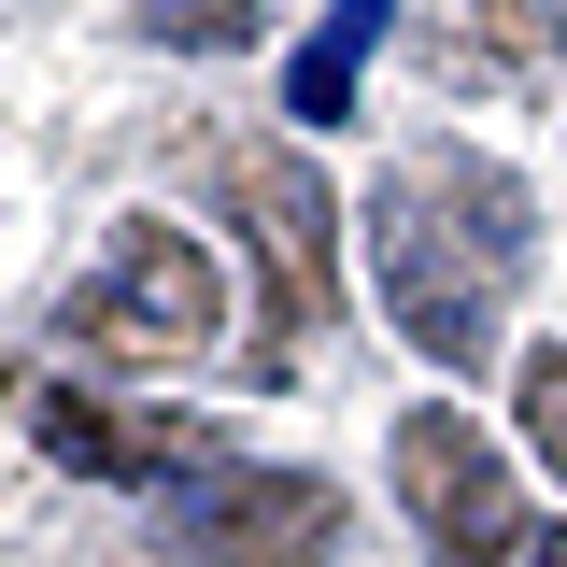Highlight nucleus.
I'll use <instances>...</instances> for the list:
<instances>
[{
  "instance_id": "obj_1",
  "label": "nucleus",
  "mask_w": 567,
  "mask_h": 567,
  "mask_svg": "<svg viewBox=\"0 0 567 567\" xmlns=\"http://www.w3.org/2000/svg\"><path fill=\"white\" fill-rule=\"evenodd\" d=\"M369 270H383V312H398V341L425 369H483L496 327H511V298L539 270V199L468 156V142H412L383 185H369Z\"/></svg>"
},
{
  "instance_id": "obj_2",
  "label": "nucleus",
  "mask_w": 567,
  "mask_h": 567,
  "mask_svg": "<svg viewBox=\"0 0 567 567\" xmlns=\"http://www.w3.org/2000/svg\"><path fill=\"white\" fill-rule=\"evenodd\" d=\"M199 171L241 227V256H256V383H284L341 312V199L298 142H199Z\"/></svg>"
},
{
  "instance_id": "obj_3",
  "label": "nucleus",
  "mask_w": 567,
  "mask_h": 567,
  "mask_svg": "<svg viewBox=\"0 0 567 567\" xmlns=\"http://www.w3.org/2000/svg\"><path fill=\"white\" fill-rule=\"evenodd\" d=\"M227 327V270H213L185 227H114V256L58 298V341H85L100 369H156V354H213Z\"/></svg>"
},
{
  "instance_id": "obj_4",
  "label": "nucleus",
  "mask_w": 567,
  "mask_h": 567,
  "mask_svg": "<svg viewBox=\"0 0 567 567\" xmlns=\"http://www.w3.org/2000/svg\"><path fill=\"white\" fill-rule=\"evenodd\" d=\"M383 454H398V511H412L425 567H511V554H539V539H525V496H511V454H496L454 398L398 412Z\"/></svg>"
},
{
  "instance_id": "obj_5",
  "label": "nucleus",
  "mask_w": 567,
  "mask_h": 567,
  "mask_svg": "<svg viewBox=\"0 0 567 567\" xmlns=\"http://www.w3.org/2000/svg\"><path fill=\"white\" fill-rule=\"evenodd\" d=\"M354 511L327 468H213L199 496H171V554L185 567H341Z\"/></svg>"
},
{
  "instance_id": "obj_6",
  "label": "nucleus",
  "mask_w": 567,
  "mask_h": 567,
  "mask_svg": "<svg viewBox=\"0 0 567 567\" xmlns=\"http://www.w3.org/2000/svg\"><path fill=\"white\" fill-rule=\"evenodd\" d=\"M0 412L29 425L71 483H185V468L227 454L199 412H128V398H85V383H58V369H0Z\"/></svg>"
},
{
  "instance_id": "obj_7",
  "label": "nucleus",
  "mask_w": 567,
  "mask_h": 567,
  "mask_svg": "<svg viewBox=\"0 0 567 567\" xmlns=\"http://www.w3.org/2000/svg\"><path fill=\"white\" fill-rule=\"evenodd\" d=\"M440 100H539L567 71V0H425Z\"/></svg>"
},
{
  "instance_id": "obj_8",
  "label": "nucleus",
  "mask_w": 567,
  "mask_h": 567,
  "mask_svg": "<svg viewBox=\"0 0 567 567\" xmlns=\"http://www.w3.org/2000/svg\"><path fill=\"white\" fill-rule=\"evenodd\" d=\"M383 29H398V0H341V14L298 43V71H284V114L341 128V114H354V85H369V58H383Z\"/></svg>"
},
{
  "instance_id": "obj_9",
  "label": "nucleus",
  "mask_w": 567,
  "mask_h": 567,
  "mask_svg": "<svg viewBox=\"0 0 567 567\" xmlns=\"http://www.w3.org/2000/svg\"><path fill=\"white\" fill-rule=\"evenodd\" d=\"M142 43H171V58H241L256 43V0H128Z\"/></svg>"
},
{
  "instance_id": "obj_10",
  "label": "nucleus",
  "mask_w": 567,
  "mask_h": 567,
  "mask_svg": "<svg viewBox=\"0 0 567 567\" xmlns=\"http://www.w3.org/2000/svg\"><path fill=\"white\" fill-rule=\"evenodd\" d=\"M525 440L554 454V483H567V341H539V354H525Z\"/></svg>"
},
{
  "instance_id": "obj_11",
  "label": "nucleus",
  "mask_w": 567,
  "mask_h": 567,
  "mask_svg": "<svg viewBox=\"0 0 567 567\" xmlns=\"http://www.w3.org/2000/svg\"><path fill=\"white\" fill-rule=\"evenodd\" d=\"M525 567H567V525H554V539H539V554H525Z\"/></svg>"
}]
</instances>
